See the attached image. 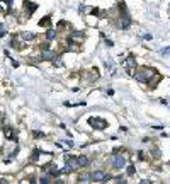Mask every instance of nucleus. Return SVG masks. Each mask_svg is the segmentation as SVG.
<instances>
[{
	"label": "nucleus",
	"instance_id": "aec40b11",
	"mask_svg": "<svg viewBox=\"0 0 170 184\" xmlns=\"http://www.w3.org/2000/svg\"><path fill=\"white\" fill-rule=\"evenodd\" d=\"M5 36V31H4V26H0V38Z\"/></svg>",
	"mask_w": 170,
	"mask_h": 184
},
{
	"label": "nucleus",
	"instance_id": "dca6fc26",
	"mask_svg": "<svg viewBox=\"0 0 170 184\" xmlns=\"http://www.w3.org/2000/svg\"><path fill=\"white\" fill-rule=\"evenodd\" d=\"M70 39H78V41H82V39H83V32H71Z\"/></svg>",
	"mask_w": 170,
	"mask_h": 184
},
{
	"label": "nucleus",
	"instance_id": "a211bd4d",
	"mask_svg": "<svg viewBox=\"0 0 170 184\" xmlns=\"http://www.w3.org/2000/svg\"><path fill=\"white\" fill-rule=\"evenodd\" d=\"M39 182L41 184H48V182H51V181H49V177H48V176H43V177H39Z\"/></svg>",
	"mask_w": 170,
	"mask_h": 184
},
{
	"label": "nucleus",
	"instance_id": "4468645a",
	"mask_svg": "<svg viewBox=\"0 0 170 184\" xmlns=\"http://www.w3.org/2000/svg\"><path fill=\"white\" fill-rule=\"evenodd\" d=\"M49 24H51V16H46L44 19L39 20V26H43V28H46V26H49Z\"/></svg>",
	"mask_w": 170,
	"mask_h": 184
},
{
	"label": "nucleus",
	"instance_id": "f8f14e48",
	"mask_svg": "<svg viewBox=\"0 0 170 184\" xmlns=\"http://www.w3.org/2000/svg\"><path fill=\"white\" fill-rule=\"evenodd\" d=\"M78 159V164H80V167H87L89 164H90V160H89V157H85V155H80V157H77Z\"/></svg>",
	"mask_w": 170,
	"mask_h": 184
},
{
	"label": "nucleus",
	"instance_id": "412c9836",
	"mask_svg": "<svg viewBox=\"0 0 170 184\" xmlns=\"http://www.w3.org/2000/svg\"><path fill=\"white\" fill-rule=\"evenodd\" d=\"M34 136H36V138H39V136H44V135H43V133H39V131H34Z\"/></svg>",
	"mask_w": 170,
	"mask_h": 184
},
{
	"label": "nucleus",
	"instance_id": "7ed1b4c3",
	"mask_svg": "<svg viewBox=\"0 0 170 184\" xmlns=\"http://www.w3.org/2000/svg\"><path fill=\"white\" fill-rule=\"evenodd\" d=\"M155 73H157V72H155L153 68H146V67H145V68H141L139 72H136L135 77H136V80H138V82H145V84H148Z\"/></svg>",
	"mask_w": 170,
	"mask_h": 184
},
{
	"label": "nucleus",
	"instance_id": "2eb2a0df",
	"mask_svg": "<svg viewBox=\"0 0 170 184\" xmlns=\"http://www.w3.org/2000/svg\"><path fill=\"white\" fill-rule=\"evenodd\" d=\"M55 36H56V31H55V29H48L46 39H48V41H51V39H55Z\"/></svg>",
	"mask_w": 170,
	"mask_h": 184
},
{
	"label": "nucleus",
	"instance_id": "423d86ee",
	"mask_svg": "<svg viewBox=\"0 0 170 184\" xmlns=\"http://www.w3.org/2000/svg\"><path fill=\"white\" fill-rule=\"evenodd\" d=\"M111 165L116 169V171H119V169H123L124 165H126V159H124L123 155H112L111 157Z\"/></svg>",
	"mask_w": 170,
	"mask_h": 184
},
{
	"label": "nucleus",
	"instance_id": "20e7f679",
	"mask_svg": "<svg viewBox=\"0 0 170 184\" xmlns=\"http://www.w3.org/2000/svg\"><path fill=\"white\" fill-rule=\"evenodd\" d=\"M109 181H111V176H107L102 171H95L90 174V182H109Z\"/></svg>",
	"mask_w": 170,
	"mask_h": 184
},
{
	"label": "nucleus",
	"instance_id": "9d476101",
	"mask_svg": "<svg viewBox=\"0 0 170 184\" xmlns=\"http://www.w3.org/2000/svg\"><path fill=\"white\" fill-rule=\"evenodd\" d=\"M5 136H7V140H12V142H16V133H14V130L10 128V126H5Z\"/></svg>",
	"mask_w": 170,
	"mask_h": 184
},
{
	"label": "nucleus",
	"instance_id": "ddd939ff",
	"mask_svg": "<svg viewBox=\"0 0 170 184\" xmlns=\"http://www.w3.org/2000/svg\"><path fill=\"white\" fill-rule=\"evenodd\" d=\"M77 181H78V182H90V174H89V172H82Z\"/></svg>",
	"mask_w": 170,
	"mask_h": 184
},
{
	"label": "nucleus",
	"instance_id": "6ab92c4d",
	"mask_svg": "<svg viewBox=\"0 0 170 184\" xmlns=\"http://www.w3.org/2000/svg\"><path fill=\"white\" fill-rule=\"evenodd\" d=\"M128 176H135V167H133V165L128 167Z\"/></svg>",
	"mask_w": 170,
	"mask_h": 184
},
{
	"label": "nucleus",
	"instance_id": "1a4fd4ad",
	"mask_svg": "<svg viewBox=\"0 0 170 184\" xmlns=\"http://www.w3.org/2000/svg\"><path fill=\"white\" fill-rule=\"evenodd\" d=\"M36 9H38V5H36V4H32V2H27V0L24 2V10L27 12V16H31V14L34 12Z\"/></svg>",
	"mask_w": 170,
	"mask_h": 184
},
{
	"label": "nucleus",
	"instance_id": "6e6552de",
	"mask_svg": "<svg viewBox=\"0 0 170 184\" xmlns=\"http://www.w3.org/2000/svg\"><path fill=\"white\" fill-rule=\"evenodd\" d=\"M55 58H58V55L55 51H49V50H43L41 51V60H55Z\"/></svg>",
	"mask_w": 170,
	"mask_h": 184
},
{
	"label": "nucleus",
	"instance_id": "9b49d317",
	"mask_svg": "<svg viewBox=\"0 0 170 184\" xmlns=\"http://www.w3.org/2000/svg\"><path fill=\"white\" fill-rule=\"evenodd\" d=\"M34 38H36L34 32H27V31L20 32V39H22V41H32Z\"/></svg>",
	"mask_w": 170,
	"mask_h": 184
},
{
	"label": "nucleus",
	"instance_id": "39448f33",
	"mask_svg": "<svg viewBox=\"0 0 170 184\" xmlns=\"http://www.w3.org/2000/svg\"><path fill=\"white\" fill-rule=\"evenodd\" d=\"M89 124L95 130H106L107 128V121L102 118H89Z\"/></svg>",
	"mask_w": 170,
	"mask_h": 184
},
{
	"label": "nucleus",
	"instance_id": "f257e3e1",
	"mask_svg": "<svg viewBox=\"0 0 170 184\" xmlns=\"http://www.w3.org/2000/svg\"><path fill=\"white\" fill-rule=\"evenodd\" d=\"M129 26H131V17H129V14H128V10H126V5L121 2V4H119V28L128 29Z\"/></svg>",
	"mask_w": 170,
	"mask_h": 184
},
{
	"label": "nucleus",
	"instance_id": "f3484780",
	"mask_svg": "<svg viewBox=\"0 0 170 184\" xmlns=\"http://www.w3.org/2000/svg\"><path fill=\"white\" fill-rule=\"evenodd\" d=\"M150 153H151V157H153V159H160V150L157 147H153L150 150Z\"/></svg>",
	"mask_w": 170,
	"mask_h": 184
},
{
	"label": "nucleus",
	"instance_id": "0eeeda50",
	"mask_svg": "<svg viewBox=\"0 0 170 184\" xmlns=\"http://www.w3.org/2000/svg\"><path fill=\"white\" fill-rule=\"evenodd\" d=\"M124 65H126V67H129V68H128V73H129V75H135V67H136L135 56H133V55L128 56V60L124 61Z\"/></svg>",
	"mask_w": 170,
	"mask_h": 184
},
{
	"label": "nucleus",
	"instance_id": "f03ea898",
	"mask_svg": "<svg viewBox=\"0 0 170 184\" xmlns=\"http://www.w3.org/2000/svg\"><path fill=\"white\" fill-rule=\"evenodd\" d=\"M65 162H67V167L61 171L63 174H71V172H75L77 169H80V164H78V159H77V157L65 155Z\"/></svg>",
	"mask_w": 170,
	"mask_h": 184
}]
</instances>
